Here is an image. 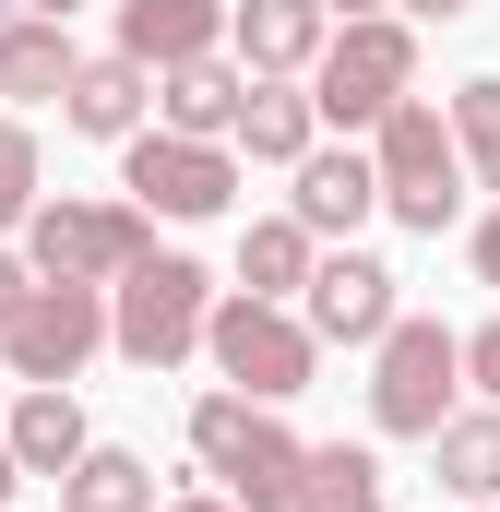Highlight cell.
Listing matches in <instances>:
<instances>
[{
    "mask_svg": "<svg viewBox=\"0 0 500 512\" xmlns=\"http://www.w3.org/2000/svg\"><path fill=\"white\" fill-rule=\"evenodd\" d=\"M72 24H48V12H0V96L12 108H60V84H72Z\"/></svg>",
    "mask_w": 500,
    "mask_h": 512,
    "instance_id": "obj_17",
    "label": "cell"
},
{
    "mask_svg": "<svg viewBox=\"0 0 500 512\" xmlns=\"http://www.w3.org/2000/svg\"><path fill=\"white\" fill-rule=\"evenodd\" d=\"M453 393H465V334L393 310L381 346H370V429L381 441H429V429L453 417Z\"/></svg>",
    "mask_w": 500,
    "mask_h": 512,
    "instance_id": "obj_5",
    "label": "cell"
},
{
    "mask_svg": "<svg viewBox=\"0 0 500 512\" xmlns=\"http://www.w3.org/2000/svg\"><path fill=\"white\" fill-rule=\"evenodd\" d=\"M108 346V286H24V310L0 322V370L12 382H72L84 358Z\"/></svg>",
    "mask_w": 500,
    "mask_h": 512,
    "instance_id": "obj_9",
    "label": "cell"
},
{
    "mask_svg": "<svg viewBox=\"0 0 500 512\" xmlns=\"http://www.w3.org/2000/svg\"><path fill=\"white\" fill-rule=\"evenodd\" d=\"M286 310L310 322V346H381V322H393V262H370V251H310V286H298Z\"/></svg>",
    "mask_w": 500,
    "mask_h": 512,
    "instance_id": "obj_10",
    "label": "cell"
},
{
    "mask_svg": "<svg viewBox=\"0 0 500 512\" xmlns=\"http://www.w3.org/2000/svg\"><path fill=\"white\" fill-rule=\"evenodd\" d=\"M0 12H48V24H72V12H84V0H0Z\"/></svg>",
    "mask_w": 500,
    "mask_h": 512,
    "instance_id": "obj_29",
    "label": "cell"
},
{
    "mask_svg": "<svg viewBox=\"0 0 500 512\" xmlns=\"http://www.w3.org/2000/svg\"><path fill=\"white\" fill-rule=\"evenodd\" d=\"M429 453H441V501H500V405H453Z\"/></svg>",
    "mask_w": 500,
    "mask_h": 512,
    "instance_id": "obj_19",
    "label": "cell"
},
{
    "mask_svg": "<svg viewBox=\"0 0 500 512\" xmlns=\"http://www.w3.org/2000/svg\"><path fill=\"white\" fill-rule=\"evenodd\" d=\"M393 96H417V24H405V12H358V24H334L322 60H310V120L358 143Z\"/></svg>",
    "mask_w": 500,
    "mask_h": 512,
    "instance_id": "obj_2",
    "label": "cell"
},
{
    "mask_svg": "<svg viewBox=\"0 0 500 512\" xmlns=\"http://www.w3.org/2000/svg\"><path fill=\"white\" fill-rule=\"evenodd\" d=\"M453 155L477 167V191H500V72H477V84H453Z\"/></svg>",
    "mask_w": 500,
    "mask_h": 512,
    "instance_id": "obj_23",
    "label": "cell"
},
{
    "mask_svg": "<svg viewBox=\"0 0 500 512\" xmlns=\"http://www.w3.org/2000/svg\"><path fill=\"white\" fill-rule=\"evenodd\" d=\"M143 108H155V72L120 60V48H108V60H72V84H60V120L84 131V143H131Z\"/></svg>",
    "mask_w": 500,
    "mask_h": 512,
    "instance_id": "obj_14",
    "label": "cell"
},
{
    "mask_svg": "<svg viewBox=\"0 0 500 512\" xmlns=\"http://www.w3.org/2000/svg\"><path fill=\"white\" fill-rule=\"evenodd\" d=\"M60 512H155V465L120 453V441H84L72 477H60Z\"/></svg>",
    "mask_w": 500,
    "mask_h": 512,
    "instance_id": "obj_20",
    "label": "cell"
},
{
    "mask_svg": "<svg viewBox=\"0 0 500 512\" xmlns=\"http://www.w3.org/2000/svg\"><path fill=\"white\" fill-rule=\"evenodd\" d=\"M12 489H24V477H12V453H0V512H12Z\"/></svg>",
    "mask_w": 500,
    "mask_h": 512,
    "instance_id": "obj_32",
    "label": "cell"
},
{
    "mask_svg": "<svg viewBox=\"0 0 500 512\" xmlns=\"http://www.w3.org/2000/svg\"><path fill=\"white\" fill-rule=\"evenodd\" d=\"M167 512H239V501H227V489H191V501H167Z\"/></svg>",
    "mask_w": 500,
    "mask_h": 512,
    "instance_id": "obj_30",
    "label": "cell"
},
{
    "mask_svg": "<svg viewBox=\"0 0 500 512\" xmlns=\"http://www.w3.org/2000/svg\"><path fill=\"white\" fill-rule=\"evenodd\" d=\"M465 382H477V393H489V405H500V310H489V322H477V334H465Z\"/></svg>",
    "mask_w": 500,
    "mask_h": 512,
    "instance_id": "obj_25",
    "label": "cell"
},
{
    "mask_svg": "<svg viewBox=\"0 0 500 512\" xmlns=\"http://www.w3.org/2000/svg\"><path fill=\"white\" fill-rule=\"evenodd\" d=\"M203 358H215L227 393H250V405H286V393H310V370H322L310 322H298L286 298H250V286H227V298L203 310Z\"/></svg>",
    "mask_w": 500,
    "mask_h": 512,
    "instance_id": "obj_6",
    "label": "cell"
},
{
    "mask_svg": "<svg viewBox=\"0 0 500 512\" xmlns=\"http://www.w3.org/2000/svg\"><path fill=\"white\" fill-rule=\"evenodd\" d=\"M24 286H36V262H24V251H0V322L24 310Z\"/></svg>",
    "mask_w": 500,
    "mask_h": 512,
    "instance_id": "obj_26",
    "label": "cell"
},
{
    "mask_svg": "<svg viewBox=\"0 0 500 512\" xmlns=\"http://www.w3.org/2000/svg\"><path fill=\"white\" fill-rule=\"evenodd\" d=\"M96 429H84V405L72 382H24V405L0 417V453H12V477H72V453H84Z\"/></svg>",
    "mask_w": 500,
    "mask_h": 512,
    "instance_id": "obj_15",
    "label": "cell"
},
{
    "mask_svg": "<svg viewBox=\"0 0 500 512\" xmlns=\"http://www.w3.org/2000/svg\"><path fill=\"white\" fill-rule=\"evenodd\" d=\"M310 239H358L381 215V179H370V143H310L298 155V203H286Z\"/></svg>",
    "mask_w": 500,
    "mask_h": 512,
    "instance_id": "obj_12",
    "label": "cell"
},
{
    "mask_svg": "<svg viewBox=\"0 0 500 512\" xmlns=\"http://www.w3.org/2000/svg\"><path fill=\"white\" fill-rule=\"evenodd\" d=\"M322 143V120H310V84H250L239 120H227V155H250V167H298Z\"/></svg>",
    "mask_w": 500,
    "mask_h": 512,
    "instance_id": "obj_18",
    "label": "cell"
},
{
    "mask_svg": "<svg viewBox=\"0 0 500 512\" xmlns=\"http://www.w3.org/2000/svg\"><path fill=\"white\" fill-rule=\"evenodd\" d=\"M203 310H215V274L191 251H143L108 286V346H120L131 370H179V358H203Z\"/></svg>",
    "mask_w": 500,
    "mask_h": 512,
    "instance_id": "obj_4",
    "label": "cell"
},
{
    "mask_svg": "<svg viewBox=\"0 0 500 512\" xmlns=\"http://www.w3.org/2000/svg\"><path fill=\"white\" fill-rule=\"evenodd\" d=\"M250 72L227 60V48H203V60H167L155 72V131H191V143H227V120H239Z\"/></svg>",
    "mask_w": 500,
    "mask_h": 512,
    "instance_id": "obj_13",
    "label": "cell"
},
{
    "mask_svg": "<svg viewBox=\"0 0 500 512\" xmlns=\"http://www.w3.org/2000/svg\"><path fill=\"white\" fill-rule=\"evenodd\" d=\"M120 203L167 215V227H203L239 203V155L227 143H191V131H131L120 143Z\"/></svg>",
    "mask_w": 500,
    "mask_h": 512,
    "instance_id": "obj_8",
    "label": "cell"
},
{
    "mask_svg": "<svg viewBox=\"0 0 500 512\" xmlns=\"http://www.w3.org/2000/svg\"><path fill=\"white\" fill-rule=\"evenodd\" d=\"M310 251H322V239H310L298 215H262V227H239V286L250 298H298V286H310Z\"/></svg>",
    "mask_w": 500,
    "mask_h": 512,
    "instance_id": "obj_21",
    "label": "cell"
},
{
    "mask_svg": "<svg viewBox=\"0 0 500 512\" xmlns=\"http://www.w3.org/2000/svg\"><path fill=\"white\" fill-rule=\"evenodd\" d=\"M286 512H381V465L358 441H310V465H298V501Z\"/></svg>",
    "mask_w": 500,
    "mask_h": 512,
    "instance_id": "obj_22",
    "label": "cell"
},
{
    "mask_svg": "<svg viewBox=\"0 0 500 512\" xmlns=\"http://www.w3.org/2000/svg\"><path fill=\"white\" fill-rule=\"evenodd\" d=\"M322 36H334L322 0H227V60H239L250 84H298L322 60Z\"/></svg>",
    "mask_w": 500,
    "mask_h": 512,
    "instance_id": "obj_11",
    "label": "cell"
},
{
    "mask_svg": "<svg viewBox=\"0 0 500 512\" xmlns=\"http://www.w3.org/2000/svg\"><path fill=\"white\" fill-rule=\"evenodd\" d=\"M477 274H489V286H500V215H489V227H477Z\"/></svg>",
    "mask_w": 500,
    "mask_h": 512,
    "instance_id": "obj_28",
    "label": "cell"
},
{
    "mask_svg": "<svg viewBox=\"0 0 500 512\" xmlns=\"http://www.w3.org/2000/svg\"><path fill=\"white\" fill-rule=\"evenodd\" d=\"M405 24H453V12H477V0H393Z\"/></svg>",
    "mask_w": 500,
    "mask_h": 512,
    "instance_id": "obj_27",
    "label": "cell"
},
{
    "mask_svg": "<svg viewBox=\"0 0 500 512\" xmlns=\"http://www.w3.org/2000/svg\"><path fill=\"white\" fill-rule=\"evenodd\" d=\"M322 12H334V24H358V12H393V0H322Z\"/></svg>",
    "mask_w": 500,
    "mask_h": 512,
    "instance_id": "obj_31",
    "label": "cell"
},
{
    "mask_svg": "<svg viewBox=\"0 0 500 512\" xmlns=\"http://www.w3.org/2000/svg\"><path fill=\"white\" fill-rule=\"evenodd\" d=\"M370 179H381V215H393V227L441 239V227L465 215V155H453V120H441L429 96H393V108L370 120Z\"/></svg>",
    "mask_w": 500,
    "mask_h": 512,
    "instance_id": "obj_1",
    "label": "cell"
},
{
    "mask_svg": "<svg viewBox=\"0 0 500 512\" xmlns=\"http://www.w3.org/2000/svg\"><path fill=\"white\" fill-rule=\"evenodd\" d=\"M191 453H203V477L239 512H286L298 501V465H310V441H298L274 405H250V393H203V405H191Z\"/></svg>",
    "mask_w": 500,
    "mask_h": 512,
    "instance_id": "obj_3",
    "label": "cell"
},
{
    "mask_svg": "<svg viewBox=\"0 0 500 512\" xmlns=\"http://www.w3.org/2000/svg\"><path fill=\"white\" fill-rule=\"evenodd\" d=\"M227 48V0H120V60L167 72V60H203Z\"/></svg>",
    "mask_w": 500,
    "mask_h": 512,
    "instance_id": "obj_16",
    "label": "cell"
},
{
    "mask_svg": "<svg viewBox=\"0 0 500 512\" xmlns=\"http://www.w3.org/2000/svg\"><path fill=\"white\" fill-rule=\"evenodd\" d=\"M36 215V131L0 120V227H24Z\"/></svg>",
    "mask_w": 500,
    "mask_h": 512,
    "instance_id": "obj_24",
    "label": "cell"
},
{
    "mask_svg": "<svg viewBox=\"0 0 500 512\" xmlns=\"http://www.w3.org/2000/svg\"><path fill=\"white\" fill-rule=\"evenodd\" d=\"M143 251H155L143 203H60V191H36V215H24V262L48 286H120Z\"/></svg>",
    "mask_w": 500,
    "mask_h": 512,
    "instance_id": "obj_7",
    "label": "cell"
}]
</instances>
